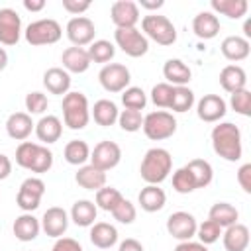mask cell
Segmentation results:
<instances>
[{"label":"cell","mask_w":251,"mask_h":251,"mask_svg":"<svg viewBox=\"0 0 251 251\" xmlns=\"http://www.w3.org/2000/svg\"><path fill=\"white\" fill-rule=\"evenodd\" d=\"M227 112V106H226V100L218 94H206L198 100L196 104V114L202 122H208V124H214L218 120H222Z\"/></svg>","instance_id":"obj_16"},{"label":"cell","mask_w":251,"mask_h":251,"mask_svg":"<svg viewBox=\"0 0 251 251\" xmlns=\"http://www.w3.org/2000/svg\"><path fill=\"white\" fill-rule=\"evenodd\" d=\"M98 208L90 200H76L71 208V220L80 227H90L96 220Z\"/></svg>","instance_id":"obj_32"},{"label":"cell","mask_w":251,"mask_h":251,"mask_svg":"<svg viewBox=\"0 0 251 251\" xmlns=\"http://www.w3.org/2000/svg\"><path fill=\"white\" fill-rule=\"evenodd\" d=\"M43 86L51 94H67L71 88V75L61 67H51L43 73Z\"/></svg>","instance_id":"obj_22"},{"label":"cell","mask_w":251,"mask_h":251,"mask_svg":"<svg viewBox=\"0 0 251 251\" xmlns=\"http://www.w3.org/2000/svg\"><path fill=\"white\" fill-rule=\"evenodd\" d=\"M222 49V55L227 59V61H243L247 55H249V41L245 37H239V35H229L222 41L220 45Z\"/></svg>","instance_id":"obj_30"},{"label":"cell","mask_w":251,"mask_h":251,"mask_svg":"<svg viewBox=\"0 0 251 251\" xmlns=\"http://www.w3.org/2000/svg\"><path fill=\"white\" fill-rule=\"evenodd\" d=\"M118 122H120V127L124 129V131H129V133H133V131H137V129H141V126H143V116H141V112H137V110H122L120 114H118Z\"/></svg>","instance_id":"obj_42"},{"label":"cell","mask_w":251,"mask_h":251,"mask_svg":"<svg viewBox=\"0 0 251 251\" xmlns=\"http://www.w3.org/2000/svg\"><path fill=\"white\" fill-rule=\"evenodd\" d=\"M163 4H165L163 0H139V6L145 8V10H157V8H161Z\"/></svg>","instance_id":"obj_55"},{"label":"cell","mask_w":251,"mask_h":251,"mask_svg":"<svg viewBox=\"0 0 251 251\" xmlns=\"http://www.w3.org/2000/svg\"><path fill=\"white\" fill-rule=\"evenodd\" d=\"M237 218H239V212L235 210V206H231L227 202H216L210 208V214H208V220L216 222L222 229L237 224Z\"/></svg>","instance_id":"obj_33"},{"label":"cell","mask_w":251,"mask_h":251,"mask_svg":"<svg viewBox=\"0 0 251 251\" xmlns=\"http://www.w3.org/2000/svg\"><path fill=\"white\" fill-rule=\"evenodd\" d=\"M69 227V216L63 208L59 206H53V208H47L43 218H41V229L49 235V237H63V233L67 231Z\"/></svg>","instance_id":"obj_17"},{"label":"cell","mask_w":251,"mask_h":251,"mask_svg":"<svg viewBox=\"0 0 251 251\" xmlns=\"http://www.w3.org/2000/svg\"><path fill=\"white\" fill-rule=\"evenodd\" d=\"M163 76L167 78V82L171 86H186L190 82V69L188 65H184L180 59H169L163 65Z\"/></svg>","instance_id":"obj_24"},{"label":"cell","mask_w":251,"mask_h":251,"mask_svg":"<svg viewBox=\"0 0 251 251\" xmlns=\"http://www.w3.org/2000/svg\"><path fill=\"white\" fill-rule=\"evenodd\" d=\"M51 251H82V245L73 237H59Z\"/></svg>","instance_id":"obj_48"},{"label":"cell","mask_w":251,"mask_h":251,"mask_svg":"<svg viewBox=\"0 0 251 251\" xmlns=\"http://www.w3.org/2000/svg\"><path fill=\"white\" fill-rule=\"evenodd\" d=\"M220 84L226 92L233 94L237 90H243L247 84V75L239 65H227L220 73Z\"/></svg>","instance_id":"obj_25"},{"label":"cell","mask_w":251,"mask_h":251,"mask_svg":"<svg viewBox=\"0 0 251 251\" xmlns=\"http://www.w3.org/2000/svg\"><path fill=\"white\" fill-rule=\"evenodd\" d=\"M141 29L145 37L153 39L159 45H173L176 41V29L167 16H159V14L145 16L141 20Z\"/></svg>","instance_id":"obj_5"},{"label":"cell","mask_w":251,"mask_h":251,"mask_svg":"<svg viewBox=\"0 0 251 251\" xmlns=\"http://www.w3.org/2000/svg\"><path fill=\"white\" fill-rule=\"evenodd\" d=\"M22 35V20L16 10L0 8V43L16 45Z\"/></svg>","instance_id":"obj_15"},{"label":"cell","mask_w":251,"mask_h":251,"mask_svg":"<svg viewBox=\"0 0 251 251\" xmlns=\"http://www.w3.org/2000/svg\"><path fill=\"white\" fill-rule=\"evenodd\" d=\"M61 63L67 73H84L90 67V57L82 47H67L61 55Z\"/></svg>","instance_id":"obj_21"},{"label":"cell","mask_w":251,"mask_h":251,"mask_svg":"<svg viewBox=\"0 0 251 251\" xmlns=\"http://www.w3.org/2000/svg\"><path fill=\"white\" fill-rule=\"evenodd\" d=\"M192 31L200 39H212L220 31V20L212 12H200L192 20Z\"/></svg>","instance_id":"obj_20"},{"label":"cell","mask_w":251,"mask_h":251,"mask_svg":"<svg viewBox=\"0 0 251 251\" xmlns=\"http://www.w3.org/2000/svg\"><path fill=\"white\" fill-rule=\"evenodd\" d=\"M175 251H208V247L200 241H180Z\"/></svg>","instance_id":"obj_51"},{"label":"cell","mask_w":251,"mask_h":251,"mask_svg":"<svg viewBox=\"0 0 251 251\" xmlns=\"http://www.w3.org/2000/svg\"><path fill=\"white\" fill-rule=\"evenodd\" d=\"M196 218L188 212H173L167 218V231L178 241H190L196 235Z\"/></svg>","instance_id":"obj_12"},{"label":"cell","mask_w":251,"mask_h":251,"mask_svg":"<svg viewBox=\"0 0 251 251\" xmlns=\"http://www.w3.org/2000/svg\"><path fill=\"white\" fill-rule=\"evenodd\" d=\"M96 27L90 18L86 16H75L67 24V37L73 43V47H84L94 41Z\"/></svg>","instance_id":"obj_13"},{"label":"cell","mask_w":251,"mask_h":251,"mask_svg":"<svg viewBox=\"0 0 251 251\" xmlns=\"http://www.w3.org/2000/svg\"><path fill=\"white\" fill-rule=\"evenodd\" d=\"M226 251H245L249 245V227L243 224H233L222 233Z\"/></svg>","instance_id":"obj_23"},{"label":"cell","mask_w":251,"mask_h":251,"mask_svg":"<svg viewBox=\"0 0 251 251\" xmlns=\"http://www.w3.org/2000/svg\"><path fill=\"white\" fill-rule=\"evenodd\" d=\"M63 155H65V161L69 165H80L82 167L90 159V147L82 139H73V141H69L65 145Z\"/></svg>","instance_id":"obj_34"},{"label":"cell","mask_w":251,"mask_h":251,"mask_svg":"<svg viewBox=\"0 0 251 251\" xmlns=\"http://www.w3.org/2000/svg\"><path fill=\"white\" fill-rule=\"evenodd\" d=\"M247 8H249L247 0H212V10L231 20H239L241 16H245Z\"/></svg>","instance_id":"obj_36"},{"label":"cell","mask_w":251,"mask_h":251,"mask_svg":"<svg viewBox=\"0 0 251 251\" xmlns=\"http://www.w3.org/2000/svg\"><path fill=\"white\" fill-rule=\"evenodd\" d=\"M192 104H194V92H192L188 86H175L173 98H171V106H169V108H171L173 112L182 114V112L190 110Z\"/></svg>","instance_id":"obj_37"},{"label":"cell","mask_w":251,"mask_h":251,"mask_svg":"<svg viewBox=\"0 0 251 251\" xmlns=\"http://www.w3.org/2000/svg\"><path fill=\"white\" fill-rule=\"evenodd\" d=\"M171 169H173L171 153L163 147H153L143 155L139 173L147 184H159L169 176Z\"/></svg>","instance_id":"obj_2"},{"label":"cell","mask_w":251,"mask_h":251,"mask_svg":"<svg viewBox=\"0 0 251 251\" xmlns=\"http://www.w3.org/2000/svg\"><path fill=\"white\" fill-rule=\"evenodd\" d=\"M63 120L71 129L86 127L90 120V108L88 98L82 92H67L63 96Z\"/></svg>","instance_id":"obj_4"},{"label":"cell","mask_w":251,"mask_h":251,"mask_svg":"<svg viewBox=\"0 0 251 251\" xmlns=\"http://www.w3.org/2000/svg\"><path fill=\"white\" fill-rule=\"evenodd\" d=\"M243 29H245V35H247V37H251V22H245ZM247 37H245V39H247Z\"/></svg>","instance_id":"obj_57"},{"label":"cell","mask_w":251,"mask_h":251,"mask_svg":"<svg viewBox=\"0 0 251 251\" xmlns=\"http://www.w3.org/2000/svg\"><path fill=\"white\" fill-rule=\"evenodd\" d=\"M112 216H114V220H118L120 224H131V222L135 220V216H137V210H135V206H133L129 200L122 198V202L112 210Z\"/></svg>","instance_id":"obj_46"},{"label":"cell","mask_w":251,"mask_h":251,"mask_svg":"<svg viewBox=\"0 0 251 251\" xmlns=\"http://www.w3.org/2000/svg\"><path fill=\"white\" fill-rule=\"evenodd\" d=\"M237 182L243 188V192H251V163H245L237 171Z\"/></svg>","instance_id":"obj_49"},{"label":"cell","mask_w":251,"mask_h":251,"mask_svg":"<svg viewBox=\"0 0 251 251\" xmlns=\"http://www.w3.org/2000/svg\"><path fill=\"white\" fill-rule=\"evenodd\" d=\"M39 229H41L39 220L29 212L18 216L12 226V231H14L16 239H20V241H33L39 235Z\"/></svg>","instance_id":"obj_19"},{"label":"cell","mask_w":251,"mask_h":251,"mask_svg":"<svg viewBox=\"0 0 251 251\" xmlns=\"http://www.w3.org/2000/svg\"><path fill=\"white\" fill-rule=\"evenodd\" d=\"M90 241L100 249H110L118 241V229L108 222H96L90 226Z\"/></svg>","instance_id":"obj_28"},{"label":"cell","mask_w":251,"mask_h":251,"mask_svg":"<svg viewBox=\"0 0 251 251\" xmlns=\"http://www.w3.org/2000/svg\"><path fill=\"white\" fill-rule=\"evenodd\" d=\"M122 192L118 188L112 186H102L100 190H96V208L104 210V212H112L120 202H122Z\"/></svg>","instance_id":"obj_38"},{"label":"cell","mask_w":251,"mask_h":251,"mask_svg":"<svg viewBox=\"0 0 251 251\" xmlns=\"http://www.w3.org/2000/svg\"><path fill=\"white\" fill-rule=\"evenodd\" d=\"M118 251H143V245H141L137 239L127 237V239H124V241L120 243V249H118Z\"/></svg>","instance_id":"obj_52"},{"label":"cell","mask_w":251,"mask_h":251,"mask_svg":"<svg viewBox=\"0 0 251 251\" xmlns=\"http://www.w3.org/2000/svg\"><path fill=\"white\" fill-rule=\"evenodd\" d=\"M33 127H35V124L31 122V116L27 112H14L6 120V133L16 141L27 139L29 133L33 131Z\"/></svg>","instance_id":"obj_18"},{"label":"cell","mask_w":251,"mask_h":251,"mask_svg":"<svg viewBox=\"0 0 251 251\" xmlns=\"http://www.w3.org/2000/svg\"><path fill=\"white\" fill-rule=\"evenodd\" d=\"M43 194H45V182L41 178H37V176H29L20 184V190H18V196H16V204L24 212L31 214L39 206Z\"/></svg>","instance_id":"obj_10"},{"label":"cell","mask_w":251,"mask_h":251,"mask_svg":"<svg viewBox=\"0 0 251 251\" xmlns=\"http://www.w3.org/2000/svg\"><path fill=\"white\" fill-rule=\"evenodd\" d=\"M122 102H124V106L127 110L141 112L145 108V104H147V96H145V92L139 86H127L124 90V94H122Z\"/></svg>","instance_id":"obj_40"},{"label":"cell","mask_w":251,"mask_h":251,"mask_svg":"<svg viewBox=\"0 0 251 251\" xmlns=\"http://www.w3.org/2000/svg\"><path fill=\"white\" fill-rule=\"evenodd\" d=\"M116 49L110 41L106 39H98V41H92L90 47H88V57H90V63H108L112 57H114Z\"/></svg>","instance_id":"obj_39"},{"label":"cell","mask_w":251,"mask_h":251,"mask_svg":"<svg viewBox=\"0 0 251 251\" xmlns=\"http://www.w3.org/2000/svg\"><path fill=\"white\" fill-rule=\"evenodd\" d=\"M24 8L29 12H41L45 8V0H24Z\"/></svg>","instance_id":"obj_54"},{"label":"cell","mask_w":251,"mask_h":251,"mask_svg":"<svg viewBox=\"0 0 251 251\" xmlns=\"http://www.w3.org/2000/svg\"><path fill=\"white\" fill-rule=\"evenodd\" d=\"M63 8L69 14L78 16V14H82V12H86L90 8V2L88 0H63Z\"/></svg>","instance_id":"obj_50"},{"label":"cell","mask_w":251,"mask_h":251,"mask_svg":"<svg viewBox=\"0 0 251 251\" xmlns=\"http://www.w3.org/2000/svg\"><path fill=\"white\" fill-rule=\"evenodd\" d=\"M75 180L84 190H100L106 184V173L96 169V167H92V165H82L76 171Z\"/></svg>","instance_id":"obj_27"},{"label":"cell","mask_w":251,"mask_h":251,"mask_svg":"<svg viewBox=\"0 0 251 251\" xmlns=\"http://www.w3.org/2000/svg\"><path fill=\"white\" fill-rule=\"evenodd\" d=\"M196 235H198L200 243L210 245V243H216V241L220 239L222 227H220L216 222H212V220H204V222L196 227Z\"/></svg>","instance_id":"obj_43"},{"label":"cell","mask_w":251,"mask_h":251,"mask_svg":"<svg viewBox=\"0 0 251 251\" xmlns=\"http://www.w3.org/2000/svg\"><path fill=\"white\" fill-rule=\"evenodd\" d=\"M122 159V149L118 143L114 141H100L98 145H94V149L90 151V165L100 169V171H110L114 169Z\"/></svg>","instance_id":"obj_11"},{"label":"cell","mask_w":251,"mask_h":251,"mask_svg":"<svg viewBox=\"0 0 251 251\" xmlns=\"http://www.w3.org/2000/svg\"><path fill=\"white\" fill-rule=\"evenodd\" d=\"M10 173H12V161H10L6 155H2V153H0V180L8 178V176H10Z\"/></svg>","instance_id":"obj_53"},{"label":"cell","mask_w":251,"mask_h":251,"mask_svg":"<svg viewBox=\"0 0 251 251\" xmlns=\"http://www.w3.org/2000/svg\"><path fill=\"white\" fill-rule=\"evenodd\" d=\"M137 202H139L141 210H145V212H159L167 202V194L157 184H147L145 188H141Z\"/></svg>","instance_id":"obj_29"},{"label":"cell","mask_w":251,"mask_h":251,"mask_svg":"<svg viewBox=\"0 0 251 251\" xmlns=\"http://www.w3.org/2000/svg\"><path fill=\"white\" fill-rule=\"evenodd\" d=\"M25 110L29 116L31 114H43L47 110V96L43 92H37V90L29 92L25 96Z\"/></svg>","instance_id":"obj_47"},{"label":"cell","mask_w":251,"mask_h":251,"mask_svg":"<svg viewBox=\"0 0 251 251\" xmlns=\"http://www.w3.org/2000/svg\"><path fill=\"white\" fill-rule=\"evenodd\" d=\"M110 18L116 29L135 27V24L139 22V6L131 0H116L110 8Z\"/></svg>","instance_id":"obj_14"},{"label":"cell","mask_w":251,"mask_h":251,"mask_svg":"<svg viewBox=\"0 0 251 251\" xmlns=\"http://www.w3.org/2000/svg\"><path fill=\"white\" fill-rule=\"evenodd\" d=\"M16 163L22 169L43 175L53 167V153L45 145L31 143V141H22L16 149Z\"/></svg>","instance_id":"obj_3"},{"label":"cell","mask_w":251,"mask_h":251,"mask_svg":"<svg viewBox=\"0 0 251 251\" xmlns=\"http://www.w3.org/2000/svg\"><path fill=\"white\" fill-rule=\"evenodd\" d=\"M173 90L175 86H171L169 82H159L153 86L151 90V100L155 106L159 108H169L171 106V98H173Z\"/></svg>","instance_id":"obj_44"},{"label":"cell","mask_w":251,"mask_h":251,"mask_svg":"<svg viewBox=\"0 0 251 251\" xmlns=\"http://www.w3.org/2000/svg\"><path fill=\"white\" fill-rule=\"evenodd\" d=\"M188 171H190V175L194 176V182H196V188H204V186H208L210 182H212V178H214V169H212V165L208 163V161H204V159H192V161H188V165H184Z\"/></svg>","instance_id":"obj_35"},{"label":"cell","mask_w":251,"mask_h":251,"mask_svg":"<svg viewBox=\"0 0 251 251\" xmlns=\"http://www.w3.org/2000/svg\"><path fill=\"white\" fill-rule=\"evenodd\" d=\"M114 39H116V45L129 57H141V55H145L149 51V39L137 27L116 29L114 31Z\"/></svg>","instance_id":"obj_9"},{"label":"cell","mask_w":251,"mask_h":251,"mask_svg":"<svg viewBox=\"0 0 251 251\" xmlns=\"http://www.w3.org/2000/svg\"><path fill=\"white\" fill-rule=\"evenodd\" d=\"M98 80L106 92H124L131 80L129 69L122 63H108L100 69Z\"/></svg>","instance_id":"obj_8"},{"label":"cell","mask_w":251,"mask_h":251,"mask_svg":"<svg viewBox=\"0 0 251 251\" xmlns=\"http://www.w3.org/2000/svg\"><path fill=\"white\" fill-rule=\"evenodd\" d=\"M143 133L153 139V141H161V139H167L171 137L175 131H176V120L173 114L165 112V110H157V112H151L143 118Z\"/></svg>","instance_id":"obj_7"},{"label":"cell","mask_w":251,"mask_h":251,"mask_svg":"<svg viewBox=\"0 0 251 251\" xmlns=\"http://www.w3.org/2000/svg\"><path fill=\"white\" fill-rule=\"evenodd\" d=\"M212 147L216 155H220L226 161H239L243 147H241V131L231 122H222L214 126L212 129Z\"/></svg>","instance_id":"obj_1"},{"label":"cell","mask_w":251,"mask_h":251,"mask_svg":"<svg viewBox=\"0 0 251 251\" xmlns=\"http://www.w3.org/2000/svg\"><path fill=\"white\" fill-rule=\"evenodd\" d=\"M229 104H231V108H233L237 114H241V116H251V92H249L247 88L233 92Z\"/></svg>","instance_id":"obj_45"},{"label":"cell","mask_w":251,"mask_h":251,"mask_svg":"<svg viewBox=\"0 0 251 251\" xmlns=\"http://www.w3.org/2000/svg\"><path fill=\"white\" fill-rule=\"evenodd\" d=\"M8 65V53L4 51V47H0V71H4Z\"/></svg>","instance_id":"obj_56"},{"label":"cell","mask_w":251,"mask_h":251,"mask_svg":"<svg viewBox=\"0 0 251 251\" xmlns=\"http://www.w3.org/2000/svg\"><path fill=\"white\" fill-rule=\"evenodd\" d=\"M25 41L29 45H51V43H57L63 35V29L59 25V22L51 20V18H43V20H35L31 22L25 31Z\"/></svg>","instance_id":"obj_6"},{"label":"cell","mask_w":251,"mask_h":251,"mask_svg":"<svg viewBox=\"0 0 251 251\" xmlns=\"http://www.w3.org/2000/svg\"><path fill=\"white\" fill-rule=\"evenodd\" d=\"M118 114H120L118 106H116L112 100H106V98L96 100L94 106H92V118H94V122H96L98 126H102V127L114 126V124L118 122Z\"/></svg>","instance_id":"obj_31"},{"label":"cell","mask_w":251,"mask_h":251,"mask_svg":"<svg viewBox=\"0 0 251 251\" xmlns=\"http://www.w3.org/2000/svg\"><path fill=\"white\" fill-rule=\"evenodd\" d=\"M173 188L178 192V194H188L192 190H196V182H194V176L190 175V171L186 167H180L173 173Z\"/></svg>","instance_id":"obj_41"},{"label":"cell","mask_w":251,"mask_h":251,"mask_svg":"<svg viewBox=\"0 0 251 251\" xmlns=\"http://www.w3.org/2000/svg\"><path fill=\"white\" fill-rule=\"evenodd\" d=\"M35 135H37V139L39 141H43V143H55V141H59V137H61V133H63V124H61V120L57 118V116H43L37 124H35Z\"/></svg>","instance_id":"obj_26"}]
</instances>
